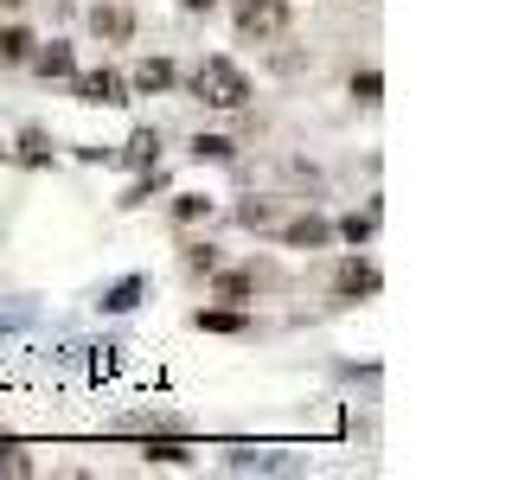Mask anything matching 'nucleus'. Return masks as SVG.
<instances>
[{
  "mask_svg": "<svg viewBox=\"0 0 512 480\" xmlns=\"http://www.w3.org/2000/svg\"><path fill=\"white\" fill-rule=\"evenodd\" d=\"M333 295H340V301L378 295V263H359V256H346V263H340V276H333Z\"/></svg>",
  "mask_w": 512,
  "mask_h": 480,
  "instance_id": "4",
  "label": "nucleus"
},
{
  "mask_svg": "<svg viewBox=\"0 0 512 480\" xmlns=\"http://www.w3.org/2000/svg\"><path fill=\"white\" fill-rule=\"evenodd\" d=\"M333 237H346V244H365V237H372V218H359V212H352V218H346Z\"/></svg>",
  "mask_w": 512,
  "mask_h": 480,
  "instance_id": "18",
  "label": "nucleus"
},
{
  "mask_svg": "<svg viewBox=\"0 0 512 480\" xmlns=\"http://www.w3.org/2000/svg\"><path fill=\"white\" fill-rule=\"evenodd\" d=\"M186 269H205V276H212V269H218V250L212 244H192L186 250Z\"/></svg>",
  "mask_w": 512,
  "mask_h": 480,
  "instance_id": "19",
  "label": "nucleus"
},
{
  "mask_svg": "<svg viewBox=\"0 0 512 480\" xmlns=\"http://www.w3.org/2000/svg\"><path fill=\"white\" fill-rule=\"evenodd\" d=\"M256 295V276L250 269H231V276H218V301H250Z\"/></svg>",
  "mask_w": 512,
  "mask_h": 480,
  "instance_id": "12",
  "label": "nucleus"
},
{
  "mask_svg": "<svg viewBox=\"0 0 512 480\" xmlns=\"http://www.w3.org/2000/svg\"><path fill=\"white\" fill-rule=\"evenodd\" d=\"M180 7H186V13H212L218 0H180Z\"/></svg>",
  "mask_w": 512,
  "mask_h": 480,
  "instance_id": "21",
  "label": "nucleus"
},
{
  "mask_svg": "<svg viewBox=\"0 0 512 480\" xmlns=\"http://www.w3.org/2000/svg\"><path fill=\"white\" fill-rule=\"evenodd\" d=\"M135 90H148V96L173 90V58H141V71H135Z\"/></svg>",
  "mask_w": 512,
  "mask_h": 480,
  "instance_id": "6",
  "label": "nucleus"
},
{
  "mask_svg": "<svg viewBox=\"0 0 512 480\" xmlns=\"http://www.w3.org/2000/svg\"><path fill=\"white\" fill-rule=\"evenodd\" d=\"M192 327H205V333H244L250 320L231 314V308H199V314H192Z\"/></svg>",
  "mask_w": 512,
  "mask_h": 480,
  "instance_id": "8",
  "label": "nucleus"
},
{
  "mask_svg": "<svg viewBox=\"0 0 512 480\" xmlns=\"http://www.w3.org/2000/svg\"><path fill=\"white\" fill-rule=\"evenodd\" d=\"M141 455H148V461H186L192 448H186V442H148V448H141Z\"/></svg>",
  "mask_w": 512,
  "mask_h": 480,
  "instance_id": "17",
  "label": "nucleus"
},
{
  "mask_svg": "<svg viewBox=\"0 0 512 480\" xmlns=\"http://www.w3.org/2000/svg\"><path fill=\"white\" fill-rule=\"evenodd\" d=\"M282 244L288 250H320V244H333V224L327 218H295V224H282Z\"/></svg>",
  "mask_w": 512,
  "mask_h": 480,
  "instance_id": "5",
  "label": "nucleus"
},
{
  "mask_svg": "<svg viewBox=\"0 0 512 480\" xmlns=\"http://www.w3.org/2000/svg\"><path fill=\"white\" fill-rule=\"evenodd\" d=\"M32 64H39V77H77L71 45H45V52H32Z\"/></svg>",
  "mask_w": 512,
  "mask_h": 480,
  "instance_id": "7",
  "label": "nucleus"
},
{
  "mask_svg": "<svg viewBox=\"0 0 512 480\" xmlns=\"http://www.w3.org/2000/svg\"><path fill=\"white\" fill-rule=\"evenodd\" d=\"M77 103L122 109V103H128V77H122V71H109V64H103V71H84V77H77Z\"/></svg>",
  "mask_w": 512,
  "mask_h": 480,
  "instance_id": "3",
  "label": "nucleus"
},
{
  "mask_svg": "<svg viewBox=\"0 0 512 480\" xmlns=\"http://www.w3.org/2000/svg\"><path fill=\"white\" fill-rule=\"evenodd\" d=\"M90 26L103 32V39H128V26H135V20H128L122 7H96V13H90Z\"/></svg>",
  "mask_w": 512,
  "mask_h": 480,
  "instance_id": "11",
  "label": "nucleus"
},
{
  "mask_svg": "<svg viewBox=\"0 0 512 480\" xmlns=\"http://www.w3.org/2000/svg\"><path fill=\"white\" fill-rule=\"evenodd\" d=\"M20 160H26V167H45V160H52V148H45L39 128H26V135H20Z\"/></svg>",
  "mask_w": 512,
  "mask_h": 480,
  "instance_id": "15",
  "label": "nucleus"
},
{
  "mask_svg": "<svg viewBox=\"0 0 512 480\" xmlns=\"http://www.w3.org/2000/svg\"><path fill=\"white\" fill-rule=\"evenodd\" d=\"M0 160H7V141H0Z\"/></svg>",
  "mask_w": 512,
  "mask_h": 480,
  "instance_id": "22",
  "label": "nucleus"
},
{
  "mask_svg": "<svg viewBox=\"0 0 512 480\" xmlns=\"http://www.w3.org/2000/svg\"><path fill=\"white\" fill-rule=\"evenodd\" d=\"M192 154H199V160H231L237 148H231L224 135H199V141H192Z\"/></svg>",
  "mask_w": 512,
  "mask_h": 480,
  "instance_id": "16",
  "label": "nucleus"
},
{
  "mask_svg": "<svg viewBox=\"0 0 512 480\" xmlns=\"http://www.w3.org/2000/svg\"><path fill=\"white\" fill-rule=\"evenodd\" d=\"M192 96L212 103V109H244L250 103V77L237 71L231 58H205L199 71H192Z\"/></svg>",
  "mask_w": 512,
  "mask_h": 480,
  "instance_id": "1",
  "label": "nucleus"
},
{
  "mask_svg": "<svg viewBox=\"0 0 512 480\" xmlns=\"http://www.w3.org/2000/svg\"><path fill=\"white\" fill-rule=\"evenodd\" d=\"M205 212H212V199H205V192H180V199H173V218H180V224L205 218Z\"/></svg>",
  "mask_w": 512,
  "mask_h": 480,
  "instance_id": "13",
  "label": "nucleus"
},
{
  "mask_svg": "<svg viewBox=\"0 0 512 480\" xmlns=\"http://www.w3.org/2000/svg\"><path fill=\"white\" fill-rule=\"evenodd\" d=\"M135 295H141V282L128 276V282H116V288L103 295V308H109V314H128V308H135Z\"/></svg>",
  "mask_w": 512,
  "mask_h": 480,
  "instance_id": "14",
  "label": "nucleus"
},
{
  "mask_svg": "<svg viewBox=\"0 0 512 480\" xmlns=\"http://www.w3.org/2000/svg\"><path fill=\"white\" fill-rule=\"evenodd\" d=\"M288 20H295V7L288 0H237V39L244 45H276Z\"/></svg>",
  "mask_w": 512,
  "mask_h": 480,
  "instance_id": "2",
  "label": "nucleus"
},
{
  "mask_svg": "<svg viewBox=\"0 0 512 480\" xmlns=\"http://www.w3.org/2000/svg\"><path fill=\"white\" fill-rule=\"evenodd\" d=\"M378 90H384V71H378V64H365V71H352V96H359L365 109H378V103H384Z\"/></svg>",
  "mask_w": 512,
  "mask_h": 480,
  "instance_id": "9",
  "label": "nucleus"
},
{
  "mask_svg": "<svg viewBox=\"0 0 512 480\" xmlns=\"http://www.w3.org/2000/svg\"><path fill=\"white\" fill-rule=\"evenodd\" d=\"M32 45H39V39H32L26 26H7V32H0V58H7V64H26Z\"/></svg>",
  "mask_w": 512,
  "mask_h": 480,
  "instance_id": "10",
  "label": "nucleus"
},
{
  "mask_svg": "<svg viewBox=\"0 0 512 480\" xmlns=\"http://www.w3.org/2000/svg\"><path fill=\"white\" fill-rule=\"evenodd\" d=\"M154 148H160V141H154V128H141V135L128 141V160H154Z\"/></svg>",
  "mask_w": 512,
  "mask_h": 480,
  "instance_id": "20",
  "label": "nucleus"
}]
</instances>
